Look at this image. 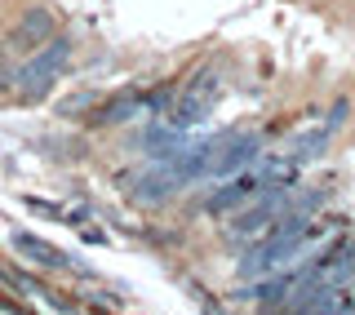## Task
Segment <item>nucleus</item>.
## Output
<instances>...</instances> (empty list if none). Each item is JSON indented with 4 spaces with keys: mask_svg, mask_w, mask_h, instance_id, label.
Listing matches in <instances>:
<instances>
[{
    "mask_svg": "<svg viewBox=\"0 0 355 315\" xmlns=\"http://www.w3.org/2000/svg\"><path fill=\"white\" fill-rule=\"evenodd\" d=\"M27 209L44 213V218H62V209H58V205H49V200H36V196H27Z\"/></svg>",
    "mask_w": 355,
    "mask_h": 315,
    "instance_id": "10",
    "label": "nucleus"
},
{
    "mask_svg": "<svg viewBox=\"0 0 355 315\" xmlns=\"http://www.w3.org/2000/svg\"><path fill=\"white\" fill-rule=\"evenodd\" d=\"M53 36H58V18H53V9L49 5H27L18 14V22L5 31V40H0V58H31L36 49H44Z\"/></svg>",
    "mask_w": 355,
    "mask_h": 315,
    "instance_id": "3",
    "label": "nucleus"
},
{
    "mask_svg": "<svg viewBox=\"0 0 355 315\" xmlns=\"http://www.w3.org/2000/svg\"><path fill=\"white\" fill-rule=\"evenodd\" d=\"M218 94H222V80H218V71L214 67H205V71H196L191 80H187V89L178 94V103L169 107V129H191V125H200V120L214 111V103H218Z\"/></svg>",
    "mask_w": 355,
    "mask_h": 315,
    "instance_id": "4",
    "label": "nucleus"
},
{
    "mask_svg": "<svg viewBox=\"0 0 355 315\" xmlns=\"http://www.w3.org/2000/svg\"><path fill=\"white\" fill-rule=\"evenodd\" d=\"M18 94V62H0V103Z\"/></svg>",
    "mask_w": 355,
    "mask_h": 315,
    "instance_id": "9",
    "label": "nucleus"
},
{
    "mask_svg": "<svg viewBox=\"0 0 355 315\" xmlns=\"http://www.w3.org/2000/svg\"><path fill=\"white\" fill-rule=\"evenodd\" d=\"M293 178H297V173H293ZM293 178L266 182L258 196L249 200V205L231 213V222H227V240H231V244H249V240H258V235L284 213V200H288V191H293Z\"/></svg>",
    "mask_w": 355,
    "mask_h": 315,
    "instance_id": "2",
    "label": "nucleus"
},
{
    "mask_svg": "<svg viewBox=\"0 0 355 315\" xmlns=\"http://www.w3.org/2000/svg\"><path fill=\"white\" fill-rule=\"evenodd\" d=\"M9 244H14V249L27 257V262L44 266V271H62V266H67V257L53 249V244H44L40 235H31V231H14V235H9Z\"/></svg>",
    "mask_w": 355,
    "mask_h": 315,
    "instance_id": "7",
    "label": "nucleus"
},
{
    "mask_svg": "<svg viewBox=\"0 0 355 315\" xmlns=\"http://www.w3.org/2000/svg\"><path fill=\"white\" fill-rule=\"evenodd\" d=\"M258 151H262V138L258 133H244V138H227L218 147V160L214 169H209V178L214 182H222V178H231V173H240L249 160H258Z\"/></svg>",
    "mask_w": 355,
    "mask_h": 315,
    "instance_id": "6",
    "label": "nucleus"
},
{
    "mask_svg": "<svg viewBox=\"0 0 355 315\" xmlns=\"http://www.w3.org/2000/svg\"><path fill=\"white\" fill-rule=\"evenodd\" d=\"M333 133H338V125H320L315 133H306V138H293L288 142V160H315V155L333 142Z\"/></svg>",
    "mask_w": 355,
    "mask_h": 315,
    "instance_id": "8",
    "label": "nucleus"
},
{
    "mask_svg": "<svg viewBox=\"0 0 355 315\" xmlns=\"http://www.w3.org/2000/svg\"><path fill=\"white\" fill-rule=\"evenodd\" d=\"M71 49H76L71 31H58L44 49H36L31 58H22L18 62V103H27V107L44 103V98L53 94V85H58L62 67L71 62Z\"/></svg>",
    "mask_w": 355,
    "mask_h": 315,
    "instance_id": "1",
    "label": "nucleus"
},
{
    "mask_svg": "<svg viewBox=\"0 0 355 315\" xmlns=\"http://www.w3.org/2000/svg\"><path fill=\"white\" fill-rule=\"evenodd\" d=\"M262 187H266V182H262L258 173H244V169H240V173H231V178H227V187H218L214 196L205 200V213H209V218H231V213L244 209Z\"/></svg>",
    "mask_w": 355,
    "mask_h": 315,
    "instance_id": "5",
    "label": "nucleus"
}]
</instances>
